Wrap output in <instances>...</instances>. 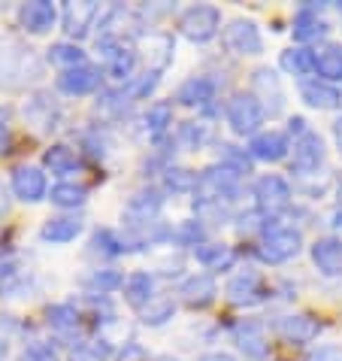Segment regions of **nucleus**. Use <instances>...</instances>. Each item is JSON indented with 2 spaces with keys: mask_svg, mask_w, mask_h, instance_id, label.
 <instances>
[{
  "mask_svg": "<svg viewBox=\"0 0 342 361\" xmlns=\"http://www.w3.org/2000/svg\"><path fill=\"white\" fill-rule=\"evenodd\" d=\"M37 76H39V61L34 58V49H25L18 43L0 49V88L13 92V88H22L27 79Z\"/></svg>",
  "mask_w": 342,
  "mask_h": 361,
  "instance_id": "nucleus-1",
  "label": "nucleus"
},
{
  "mask_svg": "<svg viewBox=\"0 0 342 361\" xmlns=\"http://www.w3.org/2000/svg\"><path fill=\"white\" fill-rule=\"evenodd\" d=\"M239 176L236 170H230L227 164H213L206 167L197 179V192L194 200H213V204H230L239 197Z\"/></svg>",
  "mask_w": 342,
  "mask_h": 361,
  "instance_id": "nucleus-2",
  "label": "nucleus"
},
{
  "mask_svg": "<svg viewBox=\"0 0 342 361\" xmlns=\"http://www.w3.org/2000/svg\"><path fill=\"white\" fill-rule=\"evenodd\" d=\"M224 116H227L230 131H234L236 137H255V134H260V125H264V118H267L260 100L251 92H236L234 97H230Z\"/></svg>",
  "mask_w": 342,
  "mask_h": 361,
  "instance_id": "nucleus-3",
  "label": "nucleus"
},
{
  "mask_svg": "<svg viewBox=\"0 0 342 361\" xmlns=\"http://www.w3.org/2000/svg\"><path fill=\"white\" fill-rule=\"evenodd\" d=\"M300 249H303V234H300L297 228H276V231H270V234H264V240H260L255 249V255L264 264H285L300 255Z\"/></svg>",
  "mask_w": 342,
  "mask_h": 361,
  "instance_id": "nucleus-4",
  "label": "nucleus"
},
{
  "mask_svg": "<svg viewBox=\"0 0 342 361\" xmlns=\"http://www.w3.org/2000/svg\"><path fill=\"white\" fill-rule=\"evenodd\" d=\"M179 31H182V37H188L191 43H209V39L218 37V31H221V9L209 6V4L188 6L185 13L179 16Z\"/></svg>",
  "mask_w": 342,
  "mask_h": 361,
  "instance_id": "nucleus-5",
  "label": "nucleus"
},
{
  "mask_svg": "<svg viewBox=\"0 0 342 361\" xmlns=\"http://www.w3.org/2000/svg\"><path fill=\"white\" fill-rule=\"evenodd\" d=\"M251 94L260 100L267 116H279L285 109V88H281L279 73L270 67H258L251 73Z\"/></svg>",
  "mask_w": 342,
  "mask_h": 361,
  "instance_id": "nucleus-6",
  "label": "nucleus"
},
{
  "mask_svg": "<svg viewBox=\"0 0 342 361\" xmlns=\"http://www.w3.org/2000/svg\"><path fill=\"white\" fill-rule=\"evenodd\" d=\"M9 188H13V195L22 204H39V200L49 197V183H46L43 167H34V164L15 167L13 176H9Z\"/></svg>",
  "mask_w": 342,
  "mask_h": 361,
  "instance_id": "nucleus-7",
  "label": "nucleus"
},
{
  "mask_svg": "<svg viewBox=\"0 0 342 361\" xmlns=\"http://www.w3.org/2000/svg\"><path fill=\"white\" fill-rule=\"evenodd\" d=\"M251 195H255L258 207L264 209V213H279V209H285L291 204V197H294V192H291L288 179L279 176V173H264L255 179V188H251Z\"/></svg>",
  "mask_w": 342,
  "mask_h": 361,
  "instance_id": "nucleus-8",
  "label": "nucleus"
},
{
  "mask_svg": "<svg viewBox=\"0 0 342 361\" xmlns=\"http://www.w3.org/2000/svg\"><path fill=\"white\" fill-rule=\"evenodd\" d=\"M221 39L234 55H260L264 52V37H260L258 25L251 18H234L224 31H221Z\"/></svg>",
  "mask_w": 342,
  "mask_h": 361,
  "instance_id": "nucleus-9",
  "label": "nucleus"
},
{
  "mask_svg": "<svg viewBox=\"0 0 342 361\" xmlns=\"http://www.w3.org/2000/svg\"><path fill=\"white\" fill-rule=\"evenodd\" d=\"M291 152H294L291 155V173L312 176L321 170V164H324V140H321L315 131H309L300 140H294Z\"/></svg>",
  "mask_w": 342,
  "mask_h": 361,
  "instance_id": "nucleus-10",
  "label": "nucleus"
},
{
  "mask_svg": "<svg viewBox=\"0 0 342 361\" xmlns=\"http://www.w3.org/2000/svg\"><path fill=\"white\" fill-rule=\"evenodd\" d=\"M97 18H100V6L94 0H79V4L70 0V4H64V9H61V27H64V34L73 37V39H82V37L91 34Z\"/></svg>",
  "mask_w": 342,
  "mask_h": 361,
  "instance_id": "nucleus-11",
  "label": "nucleus"
},
{
  "mask_svg": "<svg viewBox=\"0 0 342 361\" xmlns=\"http://www.w3.org/2000/svg\"><path fill=\"white\" fill-rule=\"evenodd\" d=\"M224 295L234 307H255L267 298V283L260 279V274H255V270H246V274H236V276L227 279Z\"/></svg>",
  "mask_w": 342,
  "mask_h": 361,
  "instance_id": "nucleus-12",
  "label": "nucleus"
},
{
  "mask_svg": "<svg viewBox=\"0 0 342 361\" xmlns=\"http://www.w3.org/2000/svg\"><path fill=\"white\" fill-rule=\"evenodd\" d=\"M248 155L255 158V161H267V164L285 161L291 155V137L285 131H276V128L260 131L248 140Z\"/></svg>",
  "mask_w": 342,
  "mask_h": 361,
  "instance_id": "nucleus-13",
  "label": "nucleus"
},
{
  "mask_svg": "<svg viewBox=\"0 0 342 361\" xmlns=\"http://www.w3.org/2000/svg\"><path fill=\"white\" fill-rule=\"evenodd\" d=\"M321 331H324V325L318 322L315 316H306V313H294V316H281L276 322V334L285 340V343L291 346H306L312 343Z\"/></svg>",
  "mask_w": 342,
  "mask_h": 361,
  "instance_id": "nucleus-14",
  "label": "nucleus"
},
{
  "mask_svg": "<svg viewBox=\"0 0 342 361\" xmlns=\"http://www.w3.org/2000/svg\"><path fill=\"white\" fill-rule=\"evenodd\" d=\"M58 22V9L49 0H31L18 6V25L27 34H49Z\"/></svg>",
  "mask_w": 342,
  "mask_h": 361,
  "instance_id": "nucleus-15",
  "label": "nucleus"
},
{
  "mask_svg": "<svg viewBox=\"0 0 342 361\" xmlns=\"http://www.w3.org/2000/svg\"><path fill=\"white\" fill-rule=\"evenodd\" d=\"M327 31H330V25H327V18L321 16V6H315V4H306L303 9H300V13L294 16V27H291V34H294V39L300 46L327 37Z\"/></svg>",
  "mask_w": 342,
  "mask_h": 361,
  "instance_id": "nucleus-16",
  "label": "nucleus"
},
{
  "mask_svg": "<svg viewBox=\"0 0 342 361\" xmlns=\"http://www.w3.org/2000/svg\"><path fill=\"white\" fill-rule=\"evenodd\" d=\"M103 82V73L91 64H82V67H73V70H64L58 76V88L64 94H73V97H82V94H91Z\"/></svg>",
  "mask_w": 342,
  "mask_h": 361,
  "instance_id": "nucleus-17",
  "label": "nucleus"
},
{
  "mask_svg": "<svg viewBox=\"0 0 342 361\" xmlns=\"http://www.w3.org/2000/svg\"><path fill=\"white\" fill-rule=\"evenodd\" d=\"M234 343L239 346V353H246V358H267L270 353L267 334L255 319H243L234 325Z\"/></svg>",
  "mask_w": 342,
  "mask_h": 361,
  "instance_id": "nucleus-18",
  "label": "nucleus"
},
{
  "mask_svg": "<svg viewBox=\"0 0 342 361\" xmlns=\"http://www.w3.org/2000/svg\"><path fill=\"white\" fill-rule=\"evenodd\" d=\"M312 264L324 276H342V240L336 237H321L309 249Z\"/></svg>",
  "mask_w": 342,
  "mask_h": 361,
  "instance_id": "nucleus-19",
  "label": "nucleus"
},
{
  "mask_svg": "<svg viewBox=\"0 0 342 361\" xmlns=\"http://www.w3.org/2000/svg\"><path fill=\"white\" fill-rule=\"evenodd\" d=\"M160 207H164V197H160V192H155V188H143V192H137L134 197L127 200V222H130V228L155 222Z\"/></svg>",
  "mask_w": 342,
  "mask_h": 361,
  "instance_id": "nucleus-20",
  "label": "nucleus"
},
{
  "mask_svg": "<svg viewBox=\"0 0 342 361\" xmlns=\"http://www.w3.org/2000/svg\"><path fill=\"white\" fill-rule=\"evenodd\" d=\"M179 295H182V300L191 307V310H203L215 300L218 295V286L215 279L209 274H191L182 286H179Z\"/></svg>",
  "mask_w": 342,
  "mask_h": 361,
  "instance_id": "nucleus-21",
  "label": "nucleus"
},
{
  "mask_svg": "<svg viewBox=\"0 0 342 361\" xmlns=\"http://www.w3.org/2000/svg\"><path fill=\"white\" fill-rule=\"evenodd\" d=\"M25 118L31 125H37L39 131H52L58 125V118H61V109H58L55 97L46 94V92H37L31 100L25 104Z\"/></svg>",
  "mask_w": 342,
  "mask_h": 361,
  "instance_id": "nucleus-22",
  "label": "nucleus"
},
{
  "mask_svg": "<svg viewBox=\"0 0 342 361\" xmlns=\"http://www.w3.org/2000/svg\"><path fill=\"white\" fill-rule=\"evenodd\" d=\"M218 94V85L209 76H191L176 88V100L182 106H209Z\"/></svg>",
  "mask_w": 342,
  "mask_h": 361,
  "instance_id": "nucleus-23",
  "label": "nucleus"
},
{
  "mask_svg": "<svg viewBox=\"0 0 342 361\" xmlns=\"http://www.w3.org/2000/svg\"><path fill=\"white\" fill-rule=\"evenodd\" d=\"M300 97H303V104L312 109H336L342 104L339 88L330 82H321V79H306V82L300 85Z\"/></svg>",
  "mask_w": 342,
  "mask_h": 361,
  "instance_id": "nucleus-24",
  "label": "nucleus"
},
{
  "mask_svg": "<svg viewBox=\"0 0 342 361\" xmlns=\"http://www.w3.org/2000/svg\"><path fill=\"white\" fill-rule=\"evenodd\" d=\"M122 288H125V300L134 310H139V313H143V310L155 300V276L146 274V270H137V274H130L125 279Z\"/></svg>",
  "mask_w": 342,
  "mask_h": 361,
  "instance_id": "nucleus-25",
  "label": "nucleus"
},
{
  "mask_svg": "<svg viewBox=\"0 0 342 361\" xmlns=\"http://www.w3.org/2000/svg\"><path fill=\"white\" fill-rule=\"evenodd\" d=\"M79 234H82V219L79 216H55L39 231V237H43L46 243H70V240H76Z\"/></svg>",
  "mask_w": 342,
  "mask_h": 361,
  "instance_id": "nucleus-26",
  "label": "nucleus"
},
{
  "mask_svg": "<svg viewBox=\"0 0 342 361\" xmlns=\"http://www.w3.org/2000/svg\"><path fill=\"white\" fill-rule=\"evenodd\" d=\"M279 64H281V70H285V73L303 79V76L315 73V52H312L309 46H291V49H285V52H281Z\"/></svg>",
  "mask_w": 342,
  "mask_h": 361,
  "instance_id": "nucleus-27",
  "label": "nucleus"
},
{
  "mask_svg": "<svg viewBox=\"0 0 342 361\" xmlns=\"http://www.w3.org/2000/svg\"><path fill=\"white\" fill-rule=\"evenodd\" d=\"M197 262L209 270H230V264L236 262V252L227 243H203L194 249Z\"/></svg>",
  "mask_w": 342,
  "mask_h": 361,
  "instance_id": "nucleus-28",
  "label": "nucleus"
},
{
  "mask_svg": "<svg viewBox=\"0 0 342 361\" xmlns=\"http://www.w3.org/2000/svg\"><path fill=\"white\" fill-rule=\"evenodd\" d=\"M315 73L321 82H342V46H327L324 52H315Z\"/></svg>",
  "mask_w": 342,
  "mask_h": 361,
  "instance_id": "nucleus-29",
  "label": "nucleus"
},
{
  "mask_svg": "<svg viewBox=\"0 0 342 361\" xmlns=\"http://www.w3.org/2000/svg\"><path fill=\"white\" fill-rule=\"evenodd\" d=\"M43 164H46V170H52V173L67 176V173H73V170L79 167V155L67 143H55V146L46 149Z\"/></svg>",
  "mask_w": 342,
  "mask_h": 361,
  "instance_id": "nucleus-30",
  "label": "nucleus"
},
{
  "mask_svg": "<svg viewBox=\"0 0 342 361\" xmlns=\"http://www.w3.org/2000/svg\"><path fill=\"white\" fill-rule=\"evenodd\" d=\"M91 252H100L106 258H118V255L130 252V243H127V237H118L113 228H97L91 234Z\"/></svg>",
  "mask_w": 342,
  "mask_h": 361,
  "instance_id": "nucleus-31",
  "label": "nucleus"
},
{
  "mask_svg": "<svg viewBox=\"0 0 342 361\" xmlns=\"http://www.w3.org/2000/svg\"><path fill=\"white\" fill-rule=\"evenodd\" d=\"M49 200L61 209H79V207H85V200H88V188L79 183H58L49 188Z\"/></svg>",
  "mask_w": 342,
  "mask_h": 361,
  "instance_id": "nucleus-32",
  "label": "nucleus"
},
{
  "mask_svg": "<svg viewBox=\"0 0 342 361\" xmlns=\"http://www.w3.org/2000/svg\"><path fill=\"white\" fill-rule=\"evenodd\" d=\"M197 173L188 167H167L164 176H160V183H164L167 192L173 195H188V192H197Z\"/></svg>",
  "mask_w": 342,
  "mask_h": 361,
  "instance_id": "nucleus-33",
  "label": "nucleus"
},
{
  "mask_svg": "<svg viewBox=\"0 0 342 361\" xmlns=\"http://www.w3.org/2000/svg\"><path fill=\"white\" fill-rule=\"evenodd\" d=\"M46 58H49V64L61 67V73H64V70H73V67H82L85 64V52L76 43H55L46 52Z\"/></svg>",
  "mask_w": 342,
  "mask_h": 361,
  "instance_id": "nucleus-34",
  "label": "nucleus"
},
{
  "mask_svg": "<svg viewBox=\"0 0 342 361\" xmlns=\"http://www.w3.org/2000/svg\"><path fill=\"white\" fill-rule=\"evenodd\" d=\"M143 122H146L148 137L160 140V137L170 131V125H173V104H152Z\"/></svg>",
  "mask_w": 342,
  "mask_h": 361,
  "instance_id": "nucleus-35",
  "label": "nucleus"
},
{
  "mask_svg": "<svg viewBox=\"0 0 342 361\" xmlns=\"http://www.w3.org/2000/svg\"><path fill=\"white\" fill-rule=\"evenodd\" d=\"M85 286L94 288L97 295H109L125 286V276H122V270H115V267H103V270H91V274L85 276Z\"/></svg>",
  "mask_w": 342,
  "mask_h": 361,
  "instance_id": "nucleus-36",
  "label": "nucleus"
},
{
  "mask_svg": "<svg viewBox=\"0 0 342 361\" xmlns=\"http://www.w3.org/2000/svg\"><path fill=\"white\" fill-rule=\"evenodd\" d=\"M173 313H176L173 298H155L152 304H148L139 316H143V325H148V328H160V325H167L170 319H173Z\"/></svg>",
  "mask_w": 342,
  "mask_h": 361,
  "instance_id": "nucleus-37",
  "label": "nucleus"
},
{
  "mask_svg": "<svg viewBox=\"0 0 342 361\" xmlns=\"http://www.w3.org/2000/svg\"><path fill=\"white\" fill-rule=\"evenodd\" d=\"M46 316H49V325H52L55 331H61V334H67V331H76L79 319H82L73 304H55V307L46 310Z\"/></svg>",
  "mask_w": 342,
  "mask_h": 361,
  "instance_id": "nucleus-38",
  "label": "nucleus"
},
{
  "mask_svg": "<svg viewBox=\"0 0 342 361\" xmlns=\"http://www.w3.org/2000/svg\"><path fill=\"white\" fill-rule=\"evenodd\" d=\"M148 58H152V73H164V67L173 61V39L167 34H155L148 39Z\"/></svg>",
  "mask_w": 342,
  "mask_h": 361,
  "instance_id": "nucleus-39",
  "label": "nucleus"
},
{
  "mask_svg": "<svg viewBox=\"0 0 342 361\" xmlns=\"http://www.w3.org/2000/svg\"><path fill=\"white\" fill-rule=\"evenodd\" d=\"M209 137H213V128H209L206 122H182L179 125V143L194 149V152L209 143Z\"/></svg>",
  "mask_w": 342,
  "mask_h": 361,
  "instance_id": "nucleus-40",
  "label": "nucleus"
},
{
  "mask_svg": "<svg viewBox=\"0 0 342 361\" xmlns=\"http://www.w3.org/2000/svg\"><path fill=\"white\" fill-rule=\"evenodd\" d=\"M173 240L176 243H182V246H203V240H206V231L203 225L197 222V219H191V222H182L176 231H173Z\"/></svg>",
  "mask_w": 342,
  "mask_h": 361,
  "instance_id": "nucleus-41",
  "label": "nucleus"
},
{
  "mask_svg": "<svg viewBox=\"0 0 342 361\" xmlns=\"http://www.w3.org/2000/svg\"><path fill=\"white\" fill-rule=\"evenodd\" d=\"M251 158L248 152H239L236 146H221V164H227L230 170H236L239 176H246V173H251Z\"/></svg>",
  "mask_w": 342,
  "mask_h": 361,
  "instance_id": "nucleus-42",
  "label": "nucleus"
},
{
  "mask_svg": "<svg viewBox=\"0 0 342 361\" xmlns=\"http://www.w3.org/2000/svg\"><path fill=\"white\" fill-rule=\"evenodd\" d=\"M158 82H160V73H152V70H146L143 76H134V82H127V92H130V97L134 100H139V97H148L158 88Z\"/></svg>",
  "mask_w": 342,
  "mask_h": 361,
  "instance_id": "nucleus-43",
  "label": "nucleus"
},
{
  "mask_svg": "<svg viewBox=\"0 0 342 361\" xmlns=\"http://www.w3.org/2000/svg\"><path fill=\"white\" fill-rule=\"evenodd\" d=\"M109 353H113V349H109L106 340H94V343H82V346H79L73 353V361H106Z\"/></svg>",
  "mask_w": 342,
  "mask_h": 361,
  "instance_id": "nucleus-44",
  "label": "nucleus"
},
{
  "mask_svg": "<svg viewBox=\"0 0 342 361\" xmlns=\"http://www.w3.org/2000/svg\"><path fill=\"white\" fill-rule=\"evenodd\" d=\"M18 361H61V355H58V349L52 343H31V346H25Z\"/></svg>",
  "mask_w": 342,
  "mask_h": 361,
  "instance_id": "nucleus-45",
  "label": "nucleus"
},
{
  "mask_svg": "<svg viewBox=\"0 0 342 361\" xmlns=\"http://www.w3.org/2000/svg\"><path fill=\"white\" fill-rule=\"evenodd\" d=\"M306 361H342V346H318Z\"/></svg>",
  "mask_w": 342,
  "mask_h": 361,
  "instance_id": "nucleus-46",
  "label": "nucleus"
},
{
  "mask_svg": "<svg viewBox=\"0 0 342 361\" xmlns=\"http://www.w3.org/2000/svg\"><path fill=\"white\" fill-rule=\"evenodd\" d=\"M118 361H146V349L137 343H127L122 349V355H118Z\"/></svg>",
  "mask_w": 342,
  "mask_h": 361,
  "instance_id": "nucleus-47",
  "label": "nucleus"
},
{
  "mask_svg": "<svg viewBox=\"0 0 342 361\" xmlns=\"http://www.w3.org/2000/svg\"><path fill=\"white\" fill-rule=\"evenodd\" d=\"M9 122H6V109H0V155L9 152Z\"/></svg>",
  "mask_w": 342,
  "mask_h": 361,
  "instance_id": "nucleus-48",
  "label": "nucleus"
},
{
  "mask_svg": "<svg viewBox=\"0 0 342 361\" xmlns=\"http://www.w3.org/2000/svg\"><path fill=\"white\" fill-rule=\"evenodd\" d=\"M288 125H291L288 131H291V137H294V140H300L303 134H309V128H306V118H303V116H294Z\"/></svg>",
  "mask_w": 342,
  "mask_h": 361,
  "instance_id": "nucleus-49",
  "label": "nucleus"
},
{
  "mask_svg": "<svg viewBox=\"0 0 342 361\" xmlns=\"http://www.w3.org/2000/svg\"><path fill=\"white\" fill-rule=\"evenodd\" d=\"M197 361H236V358L227 355V353H206V355H200Z\"/></svg>",
  "mask_w": 342,
  "mask_h": 361,
  "instance_id": "nucleus-50",
  "label": "nucleus"
},
{
  "mask_svg": "<svg viewBox=\"0 0 342 361\" xmlns=\"http://www.w3.org/2000/svg\"><path fill=\"white\" fill-rule=\"evenodd\" d=\"M334 140H336V149H339V155H342V116L334 122Z\"/></svg>",
  "mask_w": 342,
  "mask_h": 361,
  "instance_id": "nucleus-51",
  "label": "nucleus"
},
{
  "mask_svg": "<svg viewBox=\"0 0 342 361\" xmlns=\"http://www.w3.org/2000/svg\"><path fill=\"white\" fill-rule=\"evenodd\" d=\"M0 213H4V192H0Z\"/></svg>",
  "mask_w": 342,
  "mask_h": 361,
  "instance_id": "nucleus-52",
  "label": "nucleus"
},
{
  "mask_svg": "<svg viewBox=\"0 0 342 361\" xmlns=\"http://www.w3.org/2000/svg\"><path fill=\"white\" fill-rule=\"evenodd\" d=\"M336 9H339V18H342V4H339V6H336Z\"/></svg>",
  "mask_w": 342,
  "mask_h": 361,
  "instance_id": "nucleus-53",
  "label": "nucleus"
}]
</instances>
